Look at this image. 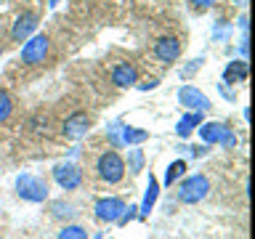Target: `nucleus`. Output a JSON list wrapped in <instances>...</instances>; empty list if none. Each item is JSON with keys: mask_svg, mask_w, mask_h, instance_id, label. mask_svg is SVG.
I'll list each match as a JSON object with an SVG mask.
<instances>
[{"mask_svg": "<svg viewBox=\"0 0 255 239\" xmlns=\"http://www.w3.org/2000/svg\"><path fill=\"white\" fill-rule=\"evenodd\" d=\"M213 191L210 186V178H207L205 173H191V175H183L178 181V189H175V197H178V202L183 205H197L207 199V194Z\"/></svg>", "mask_w": 255, "mask_h": 239, "instance_id": "obj_1", "label": "nucleus"}, {"mask_svg": "<svg viewBox=\"0 0 255 239\" xmlns=\"http://www.w3.org/2000/svg\"><path fill=\"white\" fill-rule=\"evenodd\" d=\"M96 175H99L101 183H107V186H115L125 178V159L120 157V151L109 149L104 151V154L96 159Z\"/></svg>", "mask_w": 255, "mask_h": 239, "instance_id": "obj_2", "label": "nucleus"}, {"mask_svg": "<svg viewBox=\"0 0 255 239\" xmlns=\"http://www.w3.org/2000/svg\"><path fill=\"white\" fill-rule=\"evenodd\" d=\"M16 197L24 199V202L40 205L48 199V183L45 178H40L35 173H21L16 175Z\"/></svg>", "mask_w": 255, "mask_h": 239, "instance_id": "obj_3", "label": "nucleus"}, {"mask_svg": "<svg viewBox=\"0 0 255 239\" xmlns=\"http://www.w3.org/2000/svg\"><path fill=\"white\" fill-rule=\"evenodd\" d=\"M199 138H202V143H207V146H213V143H218V146L223 149H234L237 146V133L231 130V127L226 122H202L197 127Z\"/></svg>", "mask_w": 255, "mask_h": 239, "instance_id": "obj_4", "label": "nucleus"}, {"mask_svg": "<svg viewBox=\"0 0 255 239\" xmlns=\"http://www.w3.org/2000/svg\"><path fill=\"white\" fill-rule=\"evenodd\" d=\"M48 51H51V37L40 35V32H35L32 37L24 40V48H21V61L27 64V67H40L45 59H48Z\"/></svg>", "mask_w": 255, "mask_h": 239, "instance_id": "obj_5", "label": "nucleus"}, {"mask_svg": "<svg viewBox=\"0 0 255 239\" xmlns=\"http://www.w3.org/2000/svg\"><path fill=\"white\" fill-rule=\"evenodd\" d=\"M53 181L59 183V189H64V191H77L80 186H83V181H85V173H83L80 165L64 159V162L53 165Z\"/></svg>", "mask_w": 255, "mask_h": 239, "instance_id": "obj_6", "label": "nucleus"}, {"mask_svg": "<svg viewBox=\"0 0 255 239\" xmlns=\"http://www.w3.org/2000/svg\"><path fill=\"white\" fill-rule=\"evenodd\" d=\"M88 130H91V115L88 112H72V115L61 122V135L64 138H69V141H80V138H85Z\"/></svg>", "mask_w": 255, "mask_h": 239, "instance_id": "obj_7", "label": "nucleus"}, {"mask_svg": "<svg viewBox=\"0 0 255 239\" xmlns=\"http://www.w3.org/2000/svg\"><path fill=\"white\" fill-rule=\"evenodd\" d=\"M178 104H181V107L186 109V112H202V115L213 107L210 99H207V96L199 91L197 85H181V91H178Z\"/></svg>", "mask_w": 255, "mask_h": 239, "instance_id": "obj_8", "label": "nucleus"}, {"mask_svg": "<svg viewBox=\"0 0 255 239\" xmlns=\"http://www.w3.org/2000/svg\"><path fill=\"white\" fill-rule=\"evenodd\" d=\"M125 207L128 205H125L123 197H101L99 202H96L93 213H96V218H99L101 223H117V218L123 215Z\"/></svg>", "mask_w": 255, "mask_h": 239, "instance_id": "obj_9", "label": "nucleus"}, {"mask_svg": "<svg viewBox=\"0 0 255 239\" xmlns=\"http://www.w3.org/2000/svg\"><path fill=\"white\" fill-rule=\"evenodd\" d=\"M37 13L35 11H24L16 16V21H13V27H11V40L13 43H24L27 37L35 35V29H37Z\"/></svg>", "mask_w": 255, "mask_h": 239, "instance_id": "obj_10", "label": "nucleus"}, {"mask_svg": "<svg viewBox=\"0 0 255 239\" xmlns=\"http://www.w3.org/2000/svg\"><path fill=\"white\" fill-rule=\"evenodd\" d=\"M178 56H181V43H178V37L165 35V37H159L157 43H154V59H157V61L173 64L175 59H178Z\"/></svg>", "mask_w": 255, "mask_h": 239, "instance_id": "obj_11", "label": "nucleus"}, {"mask_svg": "<svg viewBox=\"0 0 255 239\" xmlns=\"http://www.w3.org/2000/svg\"><path fill=\"white\" fill-rule=\"evenodd\" d=\"M135 80H138V69H135V64H128V61H120L112 67V83L117 88H130L135 85Z\"/></svg>", "mask_w": 255, "mask_h": 239, "instance_id": "obj_12", "label": "nucleus"}, {"mask_svg": "<svg viewBox=\"0 0 255 239\" xmlns=\"http://www.w3.org/2000/svg\"><path fill=\"white\" fill-rule=\"evenodd\" d=\"M157 197H159V181H157L154 175L149 173L146 191H143V199H141V205H138V218H141V221H146V218H149V213L154 210V205H157Z\"/></svg>", "mask_w": 255, "mask_h": 239, "instance_id": "obj_13", "label": "nucleus"}, {"mask_svg": "<svg viewBox=\"0 0 255 239\" xmlns=\"http://www.w3.org/2000/svg\"><path fill=\"white\" fill-rule=\"evenodd\" d=\"M202 125V112H186L178 122H175V135L178 138H191V133Z\"/></svg>", "mask_w": 255, "mask_h": 239, "instance_id": "obj_14", "label": "nucleus"}, {"mask_svg": "<svg viewBox=\"0 0 255 239\" xmlns=\"http://www.w3.org/2000/svg\"><path fill=\"white\" fill-rule=\"evenodd\" d=\"M250 69H247V61H231L226 64L223 69V85H237V83H245Z\"/></svg>", "mask_w": 255, "mask_h": 239, "instance_id": "obj_15", "label": "nucleus"}, {"mask_svg": "<svg viewBox=\"0 0 255 239\" xmlns=\"http://www.w3.org/2000/svg\"><path fill=\"white\" fill-rule=\"evenodd\" d=\"M186 170H189V165H186V159H175V162H170L165 167V186H173V183H178L183 175H186Z\"/></svg>", "mask_w": 255, "mask_h": 239, "instance_id": "obj_16", "label": "nucleus"}, {"mask_svg": "<svg viewBox=\"0 0 255 239\" xmlns=\"http://www.w3.org/2000/svg\"><path fill=\"white\" fill-rule=\"evenodd\" d=\"M143 141H149L146 130H138L133 125H123V146H141Z\"/></svg>", "mask_w": 255, "mask_h": 239, "instance_id": "obj_17", "label": "nucleus"}, {"mask_svg": "<svg viewBox=\"0 0 255 239\" xmlns=\"http://www.w3.org/2000/svg\"><path fill=\"white\" fill-rule=\"evenodd\" d=\"M125 170H130L133 175H138L143 170V151L138 146H128V162H125Z\"/></svg>", "mask_w": 255, "mask_h": 239, "instance_id": "obj_18", "label": "nucleus"}, {"mask_svg": "<svg viewBox=\"0 0 255 239\" xmlns=\"http://www.w3.org/2000/svg\"><path fill=\"white\" fill-rule=\"evenodd\" d=\"M56 239H91V234H88L85 226H77V223H67L59 234H56Z\"/></svg>", "mask_w": 255, "mask_h": 239, "instance_id": "obj_19", "label": "nucleus"}, {"mask_svg": "<svg viewBox=\"0 0 255 239\" xmlns=\"http://www.w3.org/2000/svg\"><path fill=\"white\" fill-rule=\"evenodd\" d=\"M175 151L183 157H191V159H199V157H205L207 151V143H202V146H197V143H181V146H175Z\"/></svg>", "mask_w": 255, "mask_h": 239, "instance_id": "obj_20", "label": "nucleus"}, {"mask_svg": "<svg viewBox=\"0 0 255 239\" xmlns=\"http://www.w3.org/2000/svg\"><path fill=\"white\" fill-rule=\"evenodd\" d=\"M51 215H53V218H75V215H77V210H75V205H69V202H51Z\"/></svg>", "mask_w": 255, "mask_h": 239, "instance_id": "obj_21", "label": "nucleus"}, {"mask_svg": "<svg viewBox=\"0 0 255 239\" xmlns=\"http://www.w3.org/2000/svg\"><path fill=\"white\" fill-rule=\"evenodd\" d=\"M13 115V99L8 91H0V122H5Z\"/></svg>", "mask_w": 255, "mask_h": 239, "instance_id": "obj_22", "label": "nucleus"}, {"mask_svg": "<svg viewBox=\"0 0 255 239\" xmlns=\"http://www.w3.org/2000/svg\"><path fill=\"white\" fill-rule=\"evenodd\" d=\"M107 135H109V143L115 149H123V122H115L107 127Z\"/></svg>", "mask_w": 255, "mask_h": 239, "instance_id": "obj_23", "label": "nucleus"}, {"mask_svg": "<svg viewBox=\"0 0 255 239\" xmlns=\"http://www.w3.org/2000/svg\"><path fill=\"white\" fill-rule=\"evenodd\" d=\"M133 218H138V207H125L123 210V215L117 218V226H128Z\"/></svg>", "mask_w": 255, "mask_h": 239, "instance_id": "obj_24", "label": "nucleus"}, {"mask_svg": "<svg viewBox=\"0 0 255 239\" xmlns=\"http://www.w3.org/2000/svg\"><path fill=\"white\" fill-rule=\"evenodd\" d=\"M32 127H35L37 133H48V117L45 115H35L32 117V122H29Z\"/></svg>", "mask_w": 255, "mask_h": 239, "instance_id": "obj_25", "label": "nucleus"}, {"mask_svg": "<svg viewBox=\"0 0 255 239\" xmlns=\"http://www.w3.org/2000/svg\"><path fill=\"white\" fill-rule=\"evenodd\" d=\"M157 85H159V80L151 77V80H143V83L138 85V91H151V88H157Z\"/></svg>", "mask_w": 255, "mask_h": 239, "instance_id": "obj_26", "label": "nucleus"}, {"mask_svg": "<svg viewBox=\"0 0 255 239\" xmlns=\"http://www.w3.org/2000/svg\"><path fill=\"white\" fill-rule=\"evenodd\" d=\"M199 64H202V59H194V61H191V67H186V69L181 72V75H183V77H189L191 72H197V69H199Z\"/></svg>", "mask_w": 255, "mask_h": 239, "instance_id": "obj_27", "label": "nucleus"}, {"mask_svg": "<svg viewBox=\"0 0 255 239\" xmlns=\"http://www.w3.org/2000/svg\"><path fill=\"white\" fill-rule=\"evenodd\" d=\"M191 3H194L197 8H213L215 3H218V0H191Z\"/></svg>", "mask_w": 255, "mask_h": 239, "instance_id": "obj_28", "label": "nucleus"}, {"mask_svg": "<svg viewBox=\"0 0 255 239\" xmlns=\"http://www.w3.org/2000/svg\"><path fill=\"white\" fill-rule=\"evenodd\" d=\"M0 56H3V45H0Z\"/></svg>", "mask_w": 255, "mask_h": 239, "instance_id": "obj_29", "label": "nucleus"}]
</instances>
